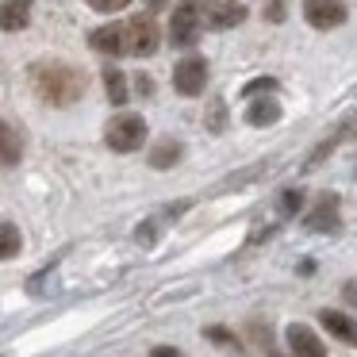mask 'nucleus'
Here are the masks:
<instances>
[{"instance_id":"1","label":"nucleus","mask_w":357,"mask_h":357,"mask_svg":"<svg viewBox=\"0 0 357 357\" xmlns=\"http://www.w3.org/2000/svg\"><path fill=\"white\" fill-rule=\"evenodd\" d=\"M31 89L39 93V100L66 108V104H77L85 96V73L66 62H39L31 66Z\"/></svg>"},{"instance_id":"2","label":"nucleus","mask_w":357,"mask_h":357,"mask_svg":"<svg viewBox=\"0 0 357 357\" xmlns=\"http://www.w3.org/2000/svg\"><path fill=\"white\" fill-rule=\"evenodd\" d=\"M104 142H108V150H116V154H131V150H139L142 142H146V119L135 116V112H119V116L108 119Z\"/></svg>"},{"instance_id":"3","label":"nucleus","mask_w":357,"mask_h":357,"mask_svg":"<svg viewBox=\"0 0 357 357\" xmlns=\"http://www.w3.org/2000/svg\"><path fill=\"white\" fill-rule=\"evenodd\" d=\"M200 39V0H181L169 16V43L188 50Z\"/></svg>"},{"instance_id":"4","label":"nucleus","mask_w":357,"mask_h":357,"mask_svg":"<svg viewBox=\"0 0 357 357\" xmlns=\"http://www.w3.org/2000/svg\"><path fill=\"white\" fill-rule=\"evenodd\" d=\"M158 24L150 16H131L123 24V54H135V58H150L158 50Z\"/></svg>"},{"instance_id":"5","label":"nucleus","mask_w":357,"mask_h":357,"mask_svg":"<svg viewBox=\"0 0 357 357\" xmlns=\"http://www.w3.org/2000/svg\"><path fill=\"white\" fill-rule=\"evenodd\" d=\"M246 20V4H234V0H204L200 4V27L208 31H231Z\"/></svg>"},{"instance_id":"6","label":"nucleus","mask_w":357,"mask_h":357,"mask_svg":"<svg viewBox=\"0 0 357 357\" xmlns=\"http://www.w3.org/2000/svg\"><path fill=\"white\" fill-rule=\"evenodd\" d=\"M173 89H177L181 96H200L204 89H208V62H204L200 54L181 58L177 70H173Z\"/></svg>"},{"instance_id":"7","label":"nucleus","mask_w":357,"mask_h":357,"mask_svg":"<svg viewBox=\"0 0 357 357\" xmlns=\"http://www.w3.org/2000/svg\"><path fill=\"white\" fill-rule=\"evenodd\" d=\"M346 4L342 0H303V20H307L315 31H334V27L346 24Z\"/></svg>"},{"instance_id":"8","label":"nucleus","mask_w":357,"mask_h":357,"mask_svg":"<svg viewBox=\"0 0 357 357\" xmlns=\"http://www.w3.org/2000/svg\"><path fill=\"white\" fill-rule=\"evenodd\" d=\"M288 346H292V357H326V346L307 323H292L288 326Z\"/></svg>"},{"instance_id":"9","label":"nucleus","mask_w":357,"mask_h":357,"mask_svg":"<svg viewBox=\"0 0 357 357\" xmlns=\"http://www.w3.org/2000/svg\"><path fill=\"white\" fill-rule=\"evenodd\" d=\"M307 227L311 231H319V234H334L342 227V219H338V196L334 192H326V196H319V204L311 208V215H307Z\"/></svg>"},{"instance_id":"10","label":"nucleus","mask_w":357,"mask_h":357,"mask_svg":"<svg viewBox=\"0 0 357 357\" xmlns=\"http://www.w3.org/2000/svg\"><path fill=\"white\" fill-rule=\"evenodd\" d=\"M319 323L326 326V334H334L338 342H346V346H357V319L346 315V311H319Z\"/></svg>"},{"instance_id":"11","label":"nucleus","mask_w":357,"mask_h":357,"mask_svg":"<svg viewBox=\"0 0 357 357\" xmlns=\"http://www.w3.org/2000/svg\"><path fill=\"white\" fill-rule=\"evenodd\" d=\"M35 0H0V31H24L31 24Z\"/></svg>"},{"instance_id":"12","label":"nucleus","mask_w":357,"mask_h":357,"mask_svg":"<svg viewBox=\"0 0 357 357\" xmlns=\"http://www.w3.org/2000/svg\"><path fill=\"white\" fill-rule=\"evenodd\" d=\"M89 43H93V50H100V54H108V58H119V54H123V24L96 27V31L89 35Z\"/></svg>"},{"instance_id":"13","label":"nucleus","mask_w":357,"mask_h":357,"mask_svg":"<svg viewBox=\"0 0 357 357\" xmlns=\"http://www.w3.org/2000/svg\"><path fill=\"white\" fill-rule=\"evenodd\" d=\"M280 119V104L273 96H254L246 108V123L250 127H273Z\"/></svg>"},{"instance_id":"14","label":"nucleus","mask_w":357,"mask_h":357,"mask_svg":"<svg viewBox=\"0 0 357 357\" xmlns=\"http://www.w3.org/2000/svg\"><path fill=\"white\" fill-rule=\"evenodd\" d=\"M20 158H24V139L8 119H0V165H20Z\"/></svg>"},{"instance_id":"15","label":"nucleus","mask_w":357,"mask_h":357,"mask_svg":"<svg viewBox=\"0 0 357 357\" xmlns=\"http://www.w3.org/2000/svg\"><path fill=\"white\" fill-rule=\"evenodd\" d=\"M177 162H181V142H173V139H162L150 150V165H154V169H169V165H177Z\"/></svg>"},{"instance_id":"16","label":"nucleus","mask_w":357,"mask_h":357,"mask_svg":"<svg viewBox=\"0 0 357 357\" xmlns=\"http://www.w3.org/2000/svg\"><path fill=\"white\" fill-rule=\"evenodd\" d=\"M24 250V234H20L16 223H0V261H8Z\"/></svg>"},{"instance_id":"17","label":"nucleus","mask_w":357,"mask_h":357,"mask_svg":"<svg viewBox=\"0 0 357 357\" xmlns=\"http://www.w3.org/2000/svg\"><path fill=\"white\" fill-rule=\"evenodd\" d=\"M104 85H108V100L112 104H127L131 89H127V77L116 70V66H108V70H104Z\"/></svg>"},{"instance_id":"18","label":"nucleus","mask_w":357,"mask_h":357,"mask_svg":"<svg viewBox=\"0 0 357 357\" xmlns=\"http://www.w3.org/2000/svg\"><path fill=\"white\" fill-rule=\"evenodd\" d=\"M300 208H303V192L300 188H288V192L280 196V215H296Z\"/></svg>"},{"instance_id":"19","label":"nucleus","mask_w":357,"mask_h":357,"mask_svg":"<svg viewBox=\"0 0 357 357\" xmlns=\"http://www.w3.org/2000/svg\"><path fill=\"white\" fill-rule=\"evenodd\" d=\"M204 334H208L211 342H219V346H227V349H238V338H234L231 331H223V326H208Z\"/></svg>"},{"instance_id":"20","label":"nucleus","mask_w":357,"mask_h":357,"mask_svg":"<svg viewBox=\"0 0 357 357\" xmlns=\"http://www.w3.org/2000/svg\"><path fill=\"white\" fill-rule=\"evenodd\" d=\"M273 89H277L273 77H257V81H250V85L242 89V96H261V93H273Z\"/></svg>"},{"instance_id":"21","label":"nucleus","mask_w":357,"mask_h":357,"mask_svg":"<svg viewBox=\"0 0 357 357\" xmlns=\"http://www.w3.org/2000/svg\"><path fill=\"white\" fill-rule=\"evenodd\" d=\"M89 4H93L96 12H104V16H112V12H123L131 0H89Z\"/></svg>"},{"instance_id":"22","label":"nucleus","mask_w":357,"mask_h":357,"mask_svg":"<svg viewBox=\"0 0 357 357\" xmlns=\"http://www.w3.org/2000/svg\"><path fill=\"white\" fill-rule=\"evenodd\" d=\"M135 85H139V93H142V96H150V93H154V81H150V77H139Z\"/></svg>"},{"instance_id":"23","label":"nucleus","mask_w":357,"mask_h":357,"mask_svg":"<svg viewBox=\"0 0 357 357\" xmlns=\"http://www.w3.org/2000/svg\"><path fill=\"white\" fill-rule=\"evenodd\" d=\"M150 357H181V354H177V349H169V346H158Z\"/></svg>"},{"instance_id":"24","label":"nucleus","mask_w":357,"mask_h":357,"mask_svg":"<svg viewBox=\"0 0 357 357\" xmlns=\"http://www.w3.org/2000/svg\"><path fill=\"white\" fill-rule=\"evenodd\" d=\"M280 12H284V0H273V8H269V16H273V20H280Z\"/></svg>"},{"instance_id":"25","label":"nucleus","mask_w":357,"mask_h":357,"mask_svg":"<svg viewBox=\"0 0 357 357\" xmlns=\"http://www.w3.org/2000/svg\"><path fill=\"white\" fill-rule=\"evenodd\" d=\"M146 4H150V8H162V4H165V0H146Z\"/></svg>"}]
</instances>
